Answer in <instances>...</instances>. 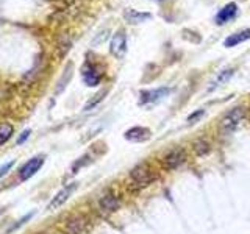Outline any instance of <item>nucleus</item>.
<instances>
[{
    "mask_svg": "<svg viewBox=\"0 0 250 234\" xmlns=\"http://www.w3.org/2000/svg\"><path fill=\"white\" fill-rule=\"evenodd\" d=\"M150 136V131L144 127H133L128 131H125L124 137L127 140H131V142H143V140L148 139Z\"/></svg>",
    "mask_w": 250,
    "mask_h": 234,
    "instance_id": "obj_11",
    "label": "nucleus"
},
{
    "mask_svg": "<svg viewBox=\"0 0 250 234\" xmlns=\"http://www.w3.org/2000/svg\"><path fill=\"white\" fill-rule=\"evenodd\" d=\"M124 18L128 23H141V22H146L152 18L150 13H141V11H136V10H125L124 13Z\"/></svg>",
    "mask_w": 250,
    "mask_h": 234,
    "instance_id": "obj_12",
    "label": "nucleus"
},
{
    "mask_svg": "<svg viewBox=\"0 0 250 234\" xmlns=\"http://www.w3.org/2000/svg\"><path fill=\"white\" fill-rule=\"evenodd\" d=\"M247 39H250V28L230 35V36L224 41V45H225V47H234V45H238V44H241V42L247 41Z\"/></svg>",
    "mask_w": 250,
    "mask_h": 234,
    "instance_id": "obj_14",
    "label": "nucleus"
},
{
    "mask_svg": "<svg viewBox=\"0 0 250 234\" xmlns=\"http://www.w3.org/2000/svg\"><path fill=\"white\" fill-rule=\"evenodd\" d=\"M244 117H246V109L242 106L230 109L221 119V122H219V133L221 135H231L233 131L238 130V127L244 120Z\"/></svg>",
    "mask_w": 250,
    "mask_h": 234,
    "instance_id": "obj_1",
    "label": "nucleus"
},
{
    "mask_svg": "<svg viewBox=\"0 0 250 234\" xmlns=\"http://www.w3.org/2000/svg\"><path fill=\"white\" fill-rule=\"evenodd\" d=\"M83 81L86 86H97L100 83V74L97 72V69L94 66H86L83 69Z\"/></svg>",
    "mask_w": 250,
    "mask_h": 234,
    "instance_id": "obj_13",
    "label": "nucleus"
},
{
    "mask_svg": "<svg viewBox=\"0 0 250 234\" xmlns=\"http://www.w3.org/2000/svg\"><path fill=\"white\" fill-rule=\"evenodd\" d=\"M185 161H186V150L182 147H175V148H172L166 156H164L163 166L167 170H175L182 166Z\"/></svg>",
    "mask_w": 250,
    "mask_h": 234,
    "instance_id": "obj_3",
    "label": "nucleus"
},
{
    "mask_svg": "<svg viewBox=\"0 0 250 234\" xmlns=\"http://www.w3.org/2000/svg\"><path fill=\"white\" fill-rule=\"evenodd\" d=\"M42 164H44V156H42V155H39V156H35V158H31L30 161H27V162L21 167V170H19V178L22 179V181H25V179L31 178L39 169L42 167Z\"/></svg>",
    "mask_w": 250,
    "mask_h": 234,
    "instance_id": "obj_4",
    "label": "nucleus"
},
{
    "mask_svg": "<svg viewBox=\"0 0 250 234\" xmlns=\"http://www.w3.org/2000/svg\"><path fill=\"white\" fill-rule=\"evenodd\" d=\"M119 206H121L119 197H117L116 194H111V192L105 194L104 197L99 200V208H100L102 213H106V214L114 213V211L119 209Z\"/></svg>",
    "mask_w": 250,
    "mask_h": 234,
    "instance_id": "obj_9",
    "label": "nucleus"
},
{
    "mask_svg": "<svg viewBox=\"0 0 250 234\" xmlns=\"http://www.w3.org/2000/svg\"><path fill=\"white\" fill-rule=\"evenodd\" d=\"M203 116H205V109H197V111H194L189 117H188V123H195Z\"/></svg>",
    "mask_w": 250,
    "mask_h": 234,
    "instance_id": "obj_18",
    "label": "nucleus"
},
{
    "mask_svg": "<svg viewBox=\"0 0 250 234\" xmlns=\"http://www.w3.org/2000/svg\"><path fill=\"white\" fill-rule=\"evenodd\" d=\"M233 74H234V69H233V67H230V69H224L222 72H219L217 77L214 78L213 81H211L208 91H214V89L219 88V86H222L224 83H227V81H229L230 78L233 77Z\"/></svg>",
    "mask_w": 250,
    "mask_h": 234,
    "instance_id": "obj_15",
    "label": "nucleus"
},
{
    "mask_svg": "<svg viewBox=\"0 0 250 234\" xmlns=\"http://www.w3.org/2000/svg\"><path fill=\"white\" fill-rule=\"evenodd\" d=\"M28 136H30V130H25V131L22 133V136H21V137L18 139V144L21 145V144L23 142V140H25V139H28Z\"/></svg>",
    "mask_w": 250,
    "mask_h": 234,
    "instance_id": "obj_21",
    "label": "nucleus"
},
{
    "mask_svg": "<svg viewBox=\"0 0 250 234\" xmlns=\"http://www.w3.org/2000/svg\"><path fill=\"white\" fill-rule=\"evenodd\" d=\"M192 150H194V153L197 155V156H205V155L209 153L211 145H209V142H208L207 139H197L194 142V145H192Z\"/></svg>",
    "mask_w": 250,
    "mask_h": 234,
    "instance_id": "obj_16",
    "label": "nucleus"
},
{
    "mask_svg": "<svg viewBox=\"0 0 250 234\" xmlns=\"http://www.w3.org/2000/svg\"><path fill=\"white\" fill-rule=\"evenodd\" d=\"M11 167H13V161H11V162H6L5 166H2V167H0V178H2V176H5V175L8 174V170H10Z\"/></svg>",
    "mask_w": 250,
    "mask_h": 234,
    "instance_id": "obj_20",
    "label": "nucleus"
},
{
    "mask_svg": "<svg viewBox=\"0 0 250 234\" xmlns=\"http://www.w3.org/2000/svg\"><path fill=\"white\" fill-rule=\"evenodd\" d=\"M130 179L133 181L136 187H147L150 186L155 179H156V174L153 172V169L150 167L148 162H141L136 167H133L130 172Z\"/></svg>",
    "mask_w": 250,
    "mask_h": 234,
    "instance_id": "obj_2",
    "label": "nucleus"
},
{
    "mask_svg": "<svg viewBox=\"0 0 250 234\" xmlns=\"http://www.w3.org/2000/svg\"><path fill=\"white\" fill-rule=\"evenodd\" d=\"M236 14H238V5L234 2H231L229 5H225L222 10L217 13L216 23H217V25H224V23L230 22V20H233L234 18H236Z\"/></svg>",
    "mask_w": 250,
    "mask_h": 234,
    "instance_id": "obj_10",
    "label": "nucleus"
},
{
    "mask_svg": "<svg viewBox=\"0 0 250 234\" xmlns=\"http://www.w3.org/2000/svg\"><path fill=\"white\" fill-rule=\"evenodd\" d=\"M109 52H111L116 58H124L125 52H127V36L124 31H117L113 36L111 44H109Z\"/></svg>",
    "mask_w": 250,
    "mask_h": 234,
    "instance_id": "obj_6",
    "label": "nucleus"
},
{
    "mask_svg": "<svg viewBox=\"0 0 250 234\" xmlns=\"http://www.w3.org/2000/svg\"><path fill=\"white\" fill-rule=\"evenodd\" d=\"M13 136V127L10 123H0V145H3L6 140Z\"/></svg>",
    "mask_w": 250,
    "mask_h": 234,
    "instance_id": "obj_17",
    "label": "nucleus"
},
{
    "mask_svg": "<svg viewBox=\"0 0 250 234\" xmlns=\"http://www.w3.org/2000/svg\"><path fill=\"white\" fill-rule=\"evenodd\" d=\"M170 94L169 88H158V89H153V91H144L141 92V98H139V103L141 105H147V103H158L163 98H166Z\"/></svg>",
    "mask_w": 250,
    "mask_h": 234,
    "instance_id": "obj_5",
    "label": "nucleus"
},
{
    "mask_svg": "<svg viewBox=\"0 0 250 234\" xmlns=\"http://www.w3.org/2000/svg\"><path fill=\"white\" fill-rule=\"evenodd\" d=\"M77 183H70V184H67V186H64L62 189L55 195V197L52 198V201L49 203V209L50 211H53V209H58L60 206H62L64 203L69 200V197L70 195L74 194V191L77 189Z\"/></svg>",
    "mask_w": 250,
    "mask_h": 234,
    "instance_id": "obj_7",
    "label": "nucleus"
},
{
    "mask_svg": "<svg viewBox=\"0 0 250 234\" xmlns=\"http://www.w3.org/2000/svg\"><path fill=\"white\" fill-rule=\"evenodd\" d=\"M31 215H33V214H31V213H30V214H27L25 217H22V218H21V220H19L18 223H16L14 226H11V228H10V230H8V233H10V231H13V230H16V228H18V226H21V225H22L23 222H27V220H30V218H31Z\"/></svg>",
    "mask_w": 250,
    "mask_h": 234,
    "instance_id": "obj_19",
    "label": "nucleus"
},
{
    "mask_svg": "<svg viewBox=\"0 0 250 234\" xmlns=\"http://www.w3.org/2000/svg\"><path fill=\"white\" fill-rule=\"evenodd\" d=\"M88 228V218L84 215H75L70 217L67 223L64 225V233L66 234H83Z\"/></svg>",
    "mask_w": 250,
    "mask_h": 234,
    "instance_id": "obj_8",
    "label": "nucleus"
}]
</instances>
